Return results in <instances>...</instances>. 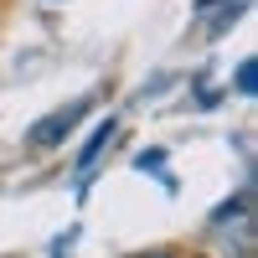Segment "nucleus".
<instances>
[{
	"mask_svg": "<svg viewBox=\"0 0 258 258\" xmlns=\"http://www.w3.org/2000/svg\"><path fill=\"white\" fill-rule=\"evenodd\" d=\"M88 109H93V98H73V103H62V109H52L47 119H36V124L26 129V145H31V150H57L83 119H88Z\"/></svg>",
	"mask_w": 258,
	"mask_h": 258,
	"instance_id": "f257e3e1",
	"label": "nucleus"
},
{
	"mask_svg": "<svg viewBox=\"0 0 258 258\" xmlns=\"http://www.w3.org/2000/svg\"><path fill=\"white\" fill-rule=\"evenodd\" d=\"M114 129H119L114 119H103V124L93 129V135H88V145H83V150H78V176H83V170H93V160L103 155V145H109V140H114Z\"/></svg>",
	"mask_w": 258,
	"mask_h": 258,
	"instance_id": "f03ea898",
	"label": "nucleus"
},
{
	"mask_svg": "<svg viewBox=\"0 0 258 258\" xmlns=\"http://www.w3.org/2000/svg\"><path fill=\"white\" fill-rule=\"evenodd\" d=\"M253 88H258V78H253V62H243V68H238V93H243V98H253Z\"/></svg>",
	"mask_w": 258,
	"mask_h": 258,
	"instance_id": "7ed1b4c3",
	"label": "nucleus"
},
{
	"mask_svg": "<svg viewBox=\"0 0 258 258\" xmlns=\"http://www.w3.org/2000/svg\"><path fill=\"white\" fill-rule=\"evenodd\" d=\"M135 165H140V170H165V155H155V150H150V155H140Z\"/></svg>",
	"mask_w": 258,
	"mask_h": 258,
	"instance_id": "20e7f679",
	"label": "nucleus"
},
{
	"mask_svg": "<svg viewBox=\"0 0 258 258\" xmlns=\"http://www.w3.org/2000/svg\"><path fill=\"white\" fill-rule=\"evenodd\" d=\"M207 6H217V0H197V11H207Z\"/></svg>",
	"mask_w": 258,
	"mask_h": 258,
	"instance_id": "39448f33",
	"label": "nucleus"
},
{
	"mask_svg": "<svg viewBox=\"0 0 258 258\" xmlns=\"http://www.w3.org/2000/svg\"><path fill=\"white\" fill-rule=\"evenodd\" d=\"M155 258H170V253H155Z\"/></svg>",
	"mask_w": 258,
	"mask_h": 258,
	"instance_id": "423d86ee",
	"label": "nucleus"
}]
</instances>
